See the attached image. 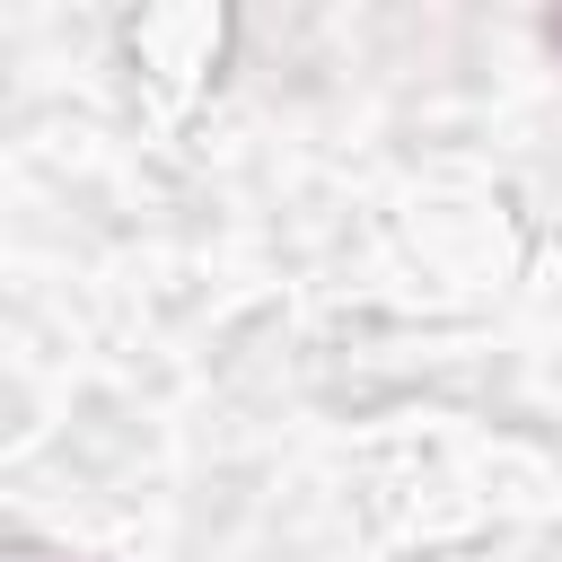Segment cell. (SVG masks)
<instances>
[{
  "label": "cell",
  "mask_w": 562,
  "mask_h": 562,
  "mask_svg": "<svg viewBox=\"0 0 562 562\" xmlns=\"http://www.w3.org/2000/svg\"><path fill=\"white\" fill-rule=\"evenodd\" d=\"M18 562H44V544H18Z\"/></svg>",
  "instance_id": "obj_1"
}]
</instances>
